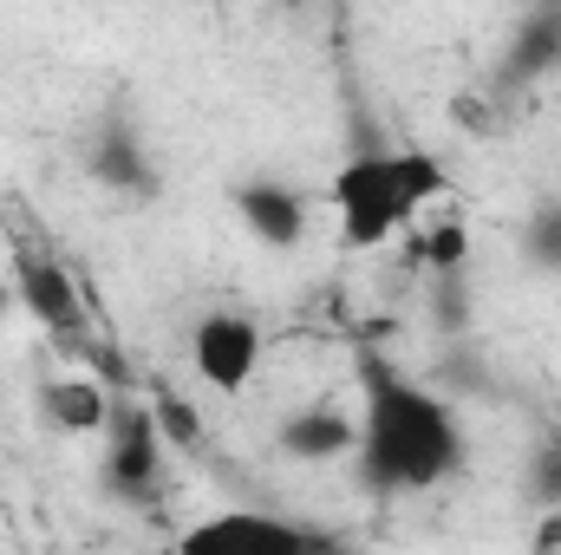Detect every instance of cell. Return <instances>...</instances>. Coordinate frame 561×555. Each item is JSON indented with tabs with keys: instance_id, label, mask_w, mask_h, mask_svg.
Listing matches in <instances>:
<instances>
[{
	"instance_id": "9",
	"label": "cell",
	"mask_w": 561,
	"mask_h": 555,
	"mask_svg": "<svg viewBox=\"0 0 561 555\" xmlns=\"http://www.w3.org/2000/svg\"><path fill=\"white\" fill-rule=\"evenodd\" d=\"M112 406H118V399H105V386H99L92 373H59V380L39 386V412L53 418L66 438H105Z\"/></svg>"
},
{
	"instance_id": "5",
	"label": "cell",
	"mask_w": 561,
	"mask_h": 555,
	"mask_svg": "<svg viewBox=\"0 0 561 555\" xmlns=\"http://www.w3.org/2000/svg\"><path fill=\"white\" fill-rule=\"evenodd\" d=\"M163 457H170V444H163L150 406H112V424H105V477H112V490L150 497L157 477H163Z\"/></svg>"
},
{
	"instance_id": "12",
	"label": "cell",
	"mask_w": 561,
	"mask_h": 555,
	"mask_svg": "<svg viewBox=\"0 0 561 555\" xmlns=\"http://www.w3.org/2000/svg\"><path fill=\"white\" fill-rule=\"evenodd\" d=\"M150 418H157V431H163V444L170 451H203V412H196V399H183V393H150L144 399Z\"/></svg>"
},
{
	"instance_id": "4",
	"label": "cell",
	"mask_w": 561,
	"mask_h": 555,
	"mask_svg": "<svg viewBox=\"0 0 561 555\" xmlns=\"http://www.w3.org/2000/svg\"><path fill=\"white\" fill-rule=\"evenodd\" d=\"M13 294H20V307L72 353V347H85V301H79V281L72 269H59L53 256H39V249H26L20 262H13Z\"/></svg>"
},
{
	"instance_id": "8",
	"label": "cell",
	"mask_w": 561,
	"mask_h": 555,
	"mask_svg": "<svg viewBox=\"0 0 561 555\" xmlns=\"http://www.w3.org/2000/svg\"><path fill=\"white\" fill-rule=\"evenodd\" d=\"M313 536L287 517H262V510H222L196 530H183V550H307Z\"/></svg>"
},
{
	"instance_id": "1",
	"label": "cell",
	"mask_w": 561,
	"mask_h": 555,
	"mask_svg": "<svg viewBox=\"0 0 561 555\" xmlns=\"http://www.w3.org/2000/svg\"><path fill=\"white\" fill-rule=\"evenodd\" d=\"M463 457H470V438L444 393H431L392 366H366L353 464L373 497H424V490L450 484L463 471Z\"/></svg>"
},
{
	"instance_id": "14",
	"label": "cell",
	"mask_w": 561,
	"mask_h": 555,
	"mask_svg": "<svg viewBox=\"0 0 561 555\" xmlns=\"http://www.w3.org/2000/svg\"><path fill=\"white\" fill-rule=\"evenodd\" d=\"M13 307H20V294H13V275H0V320H7Z\"/></svg>"
},
{
	"instance_id": "10",
	"label": "cell",
	"mask_w": 561,
	"mask_h": 555,
	"mask_svg": "<svg viewBox=\"0 0 561 555\" xmlns=\"http://www.w3.org/2000/svg\"><path fill=\"white\" fill-rule=\"evenodd\" d=\"M92 177L105 190H125V196H150L157 190V163H150V150H144V138L131 125H105L92 138Z\"/></svg>"
},
{
	"instance_id": "6",
	"label": "cell",
	"mask_w": 561,
	"mask_h": 555,
	"mask_svg": "<svg viewBox=\"0 0 561 555\" xmlns=\"http://www.w3.org/2000/svg\"><path fill=\"white\" fill-rule=\"evenodd\" d=\"M229 209H236V223L262 242V249H300L307 242V196L294 190V183H275V177H249V183H236L229 190Z\"/></svg>"
},
{
	"instance_id": "13",
	"label": "cell",
	"mask_w": 561,
	"mask_h": 555,
	"mask_svg": "<svg viewBox=\"0 0 561 555\" xmlns=\"http://www.w3.org/2000/svg\"><path fill=\"white\" fill-rule=\"evenodd\" d=\"M523 256H529L536 269L561 275V196L529 209V223H523Z\"/></svg>"
},
{
	"instance_id": "11",
	"label": "cell",
	"mask_w": 561,
	"mask_h": 555,
	"mask_svg": "<svg viewBox=\"0 0 561 555\" xmlns=\"http://www.w3.org/2000/svg\"><path fill=\"white\" fill-rule=\"evenodd\" d=\"M463 256H470V229H463L457 216H437V223H412V262L437 269V275H450V269H457Z\"/></svg>"
},
{
	"instance_id": "2",
	"label": "cell",
	"mask_w": 561,
	"mask_h": 555,
	"mask_svg": "<svg viewBox=\"0 0 561 555\" xmlns=\"http://www.w3.org/2000/svg\"><path fill=\"white\" fill-rule=\"evenodd\" d=\"M450 190V163L424 144H392V150H359L333 170L327 203L340 223L346 249H386L405 236L424 209Z\"/></svg>"
},
{
	"instance_id": "3",
	"label": "cell",
	"mask_w": 561,
	"mask_h": 555,
	"mask_svg": "<svg viewBox=\"0 0 561 555\" xmlns=\"http://www.w3.org/2000/svg\"><path fill=\"white\" fill-rule=\"evenodd\" d=\"M262 353H268V333H262V320L242 314V307H209V314L196 320V333H190V366H196V380H203L209 393H222V399H242V393L255 386Z\"/></svg>"
},
{
	"instance_id": "7",
	"label": "cell",
	"mask_w": 561,
	"mask_h": 555,
	"mask_svg": "<svg viewBox=\"0 0 561 555\" xmlns=\"http://www.w3.org/2000/svg\"><path fill=\"white\" fill-rule=\"evenodd\" d=\"M353 444H359V418L340 406H300L275 424V451L294 464H333L353 457Z\"/></svg>"
},
{
	"instance_id": "15",
	"label": "cell",
	"mask_w": 561,
	"mask_h": 555,
	"mask_svg": "<svg viewBox=\"0 0 561 555\" xmlns=\"http://www.w3.org/2000/svg\"><path fill=\"white\" fill-rule=\"evenodd\" d=\"M0 418H7V373H0Z\"/></svg>"
}]
</instances>
